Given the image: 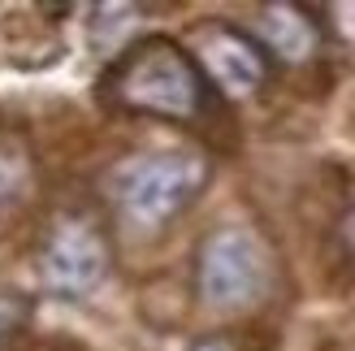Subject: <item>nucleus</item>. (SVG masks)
Wrapping results in <instances>:
<instances>
[{
	"label": "nucleus",
	"instance_id": "7",
	"mask_svg": "<svg viewBox=\"0 0 355 351\" xmlns=\"http://www.w3.org/2000/svg\"><path fill=\"white\" fill-rule=\"evenodd\" d=\"M35 178V165H31V152L17 135H0V208L22 200L31 191Z\"/></svg>",
	"mask_w": 355,
	"mask_h": 351
},
{
	"label": "nucleus",
	"instance_id": "5",
	"mask_svg": "<svg viewBox=\"0 0 355 351\" xmlns=\"http://www.w3.org/2000/svg\"><path fill=\"white\" fill-rule=\"evenodd\" d=\"M191 57L195 65H200V74L208 78L212 92H221V96H256L264 83H269V52H264L256 44V35H247L239 26H230V22H204V26H195L191 35Z\"/></svg>",
	"mask_w": 355,
	"mask_h": 351
},
{
	"label": "nucleus",
	"instance_id": "6",
	"mask_svg": "<svg viewBox=\"0 0 355 351\" xmlns=\"http://www.w3.org/2000/svg\"><path fill=\"white\" fill-rule=\"evenodd\" d=\"M256 44L269 52V61H286L299 65L308 61L316 48H321V22L304 9V5H291V0H277V5H264L260 9V35Z\"/></svg>",
	"mask_w": 355,
	"mask_h": 351
},
{
	"label": "nucleus",
	"instance_id": "4",
	"mask_svg": "<svg viewBox=\"0 0 355 351\" xmlns=\"http://www.w3.org/2000/svg\"><path fill=\"white\" fill-rule=\"evenodd\" d=\"M35 265H40V282L48 295H57V300H87L109 277L113 243L92 213L69 208V213L52 217V225L44 230Z\"/></svg>",
	"mask_w": 355,
	"mask_h": 351
},
{
	"label": "nucleus",
	"instance_id": "3",
	"mask_svg": "<svg viewBox=\"0 0 355 351\" xmlns=\"http://www.w3.org/2000/svg\"><path fill=\"white\" fill-rule=\"evenodd\" d=\"M273 252L252 225H217L195 252V291L212 312H247L273 291Z\"/></svg>",
	"mask_w": 355,
	"mask_h": 351
},
{
	"label": "nucleus",
	"instance_id": "9",
	"mask_svg": "<svg viewBox=\"0 0 355 351\" xmlns=\"http://www.w3.org/2000/svg\"><path fill=\"white\" fill-rule=\"evenodd\" d=\"M191 351H239V343L234 339H225V334H208V339H200Z\"/></svg>",
	"mask_w": 355,
	"mask_h": 351
},
{
	"label": "nucleus",
	"instance_id": "1",
	"mask_svg": "<svg viewBox=\"0 0 355 351\" xmlns=\"http://www.w3.org/2000/svg\"><path fill=\"white\" fill-rule=\"evenodd\" d=\"M100 92L121 113H144L161 121H200L212 109L208 78L200 74L191 52L169 35H148L121 48L117 61L104 69Z\"/></svg>",
	"mask_w": 355,
	"mask_h": 351
},
{
	"label": "nucleus",
	"instance_id": "2",
	"mask_svg": "<svg viewBox=\"0 0 355 351\" xmlns=\"http://www.w3.org/2000/svg\"><path fill=\"white\" fill-rule=\"evenodd\" d=\"M212 178V161L195 148H161L121 161L109 178V200L117 217L135 230H165L204 196Z\"/></svg>",
	"mask_w": 355,
	"mask_h": 351
},
{
	"label": "nucleus",
	"instance_id": "8",
	"mask_svg": "<svg viewBox=\"0 0 355 351\" xmlns=\"http://www.w3.org/2000/svg\"><path fill=\"white\" fill-rule=\"evenodd\" d=\"M26 312H31V304L22 300V295L0 291V351H5L13 343V334L26 325Z\"/></svg>",
	"mask_w": 355,
	"mask_h": 351
},
{
	"label": "nucleus",
	"instance_id": "10",
	"mask_svg": "<svg viewBox=\"0 0 355 351\" xmlns=\"http://www.w3.org/2000/svg\"><path fill=\"white\" fill-rule=\"evenodd\" d=\"M343 243H347V248L355 252V208H351V213L343 217Z\"/></svg>",
	"mask_w": 355,
	"mask_h": 351
}]
</instances>
